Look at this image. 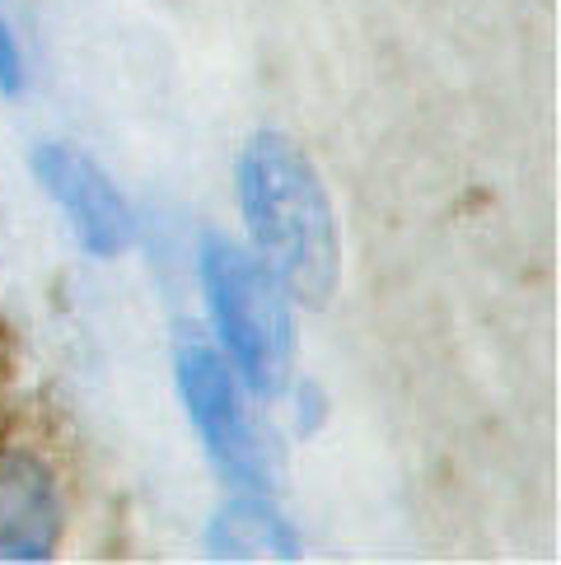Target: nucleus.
I'll list each match as a JSON object with an SVG mask.
<instances>
[{
  "instance_id": "6",
  "label": "nucleus",
  "mask_w": 561,
  "mask_h": 565,
  "mask_svg": "<svg viewBox=\"0 0 561 565\" xmlns=\"http://www.w3.org/2000/svg\"><path fill=\"white\" fill-rule=\"evenodd\" d=\"M207 547L220 561H267V556L290 561V556H299V537L263 500H239L215 514Z\"/></svg>"
},
{
  "instance_id": "4",
  "label": "nucleus",
  "mask_w": 561,
  "mask_h": 565,
  "mask_svg": "<svg viewBox=\"0 0 561 565\" xmlns=\"http://www.w3.org/2000/svg\"><path fill=\"white\" fill-rule=\"evenodd\" d=\"M33 173L38 183L52 192V201L66 211L71 230L80 234L94 257H117L131 248L136 238V215L127 206V196L113 188V178L94 164L85 150L47 140L33 150Z\"/></svg>"
},
{
  "instance_id": "2",
  "label": "nucleus",
  "mask_w": 561,
  "mask_h": 565,
  "mask_svg": "<svg viewBox=\"0 0 561 565\" xmlns=\"http://www.w3.org/2000/svg\"><path fill=\"white\" fill-rule=\"evenodd\" d=\"M202 290L207 309L230 351L239 379L257 397H280L295 370V313L280 280L257 262V253L211 234L202 244Z\"/></svg>"
},
{
  "instance_id": "7",
  "label": "nucleus",
  "mask_w": 561,
  "mask_h": 565,
  "mask_svg": "<svg viewBox=\"0 0 561 565\" xmlns=\"http://www.w3.org/2000/svg\"><path fill=\"white\" fill-rule=\"evenodd\" d=\"M0 89H6V94L24 89V52H19V38L10 29L6 10H0Z\"/></svg>"
},
{
  "instance_id": "1",
  "label": "nucleus",
  "mask_w": 561,
  "mask_h": 565,
  "mask_svg": "<svg viewBox=\"0 0 561 565\" xmlns=\"http://www.w3.org/2000/svg\"><path fill=\"white\" fill-rule=\"evenodd\" d=\"M239 211L257 262L299 305H328L342 276L337 215L318 169L286 136L257 131L239 154Z\"/></svg>"
},
{
  "instance_id": "5",
  "label": "nucleus",
  "mask_w": 561,
  "mask_h": 565,
  "mask_svg": "<svg viewBox=\"0 0 561 565\" xmlns=\"http://www.w3.org/2000/svg\"><path fill=\"white\" fill-rule=\"evenodd\" d=\"M62 537V495L47 462L0 454V561H47Z\"/></svg>"
},
{
  "instance_id": "3",
  "label": "nucleus",
  "mask_w": 561,
  "mask_h": 565,
  "mask_svg": "<svg viewBox=\"0 0 561 565\" xmlns=\"http://www.w3.org/2000/svg\"><path fill=\"white\" fill-rule=\"evenodd\" d=\"M178 393H183V407L192 416L197 435H202L211 462L234 487L244 491L276 487V472H280L276 444L257 426L225 355H215L202 341H183L178 347Z\"/></svg>"
}]
</instances>
